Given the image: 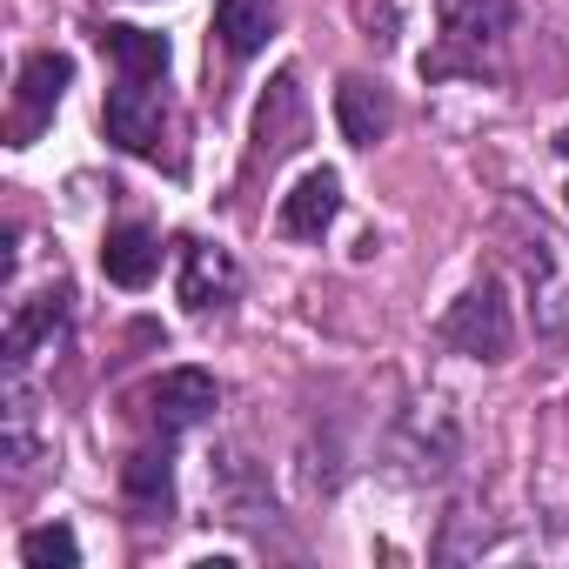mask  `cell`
<instances>
[{"mask_svg":"<svg viewBox=\"0 0 569 569\" xmlns=\"http://www.w3.org/2000/svg\"><path fill=\"white\" fill-rule=\"evenodd\" d=\"M442 342L476 356V362H502L516 349V316L502 302V281H476V289H462L442 316Z\"/></svg>","mask_w":569,"mask_h":569,"instance_id":"cell-1","label":"cell"},{"mask_svg":"<svg viewBox=\"0 0 569 569\" xmlns=\"http://www.w3.org/2000/svg\"><path fill=\"white\" fill-rule=\"evenodd\" d=\"M101 121H108V141L128 148V154H141V161H161L168 141H174V114H168V101H161L154 81H128L121 74V88H108V114Z\"/></svg>","mask_w":569,"mask_h":569,"instance_id":"cell-2","label":"cell"},{"mask_svg":"<svg viewBox=\"0 0 569 569\" xmlns=\"http://www.w3.org/2000/svg\"><path fill=\"white\" fill-rule=\"evenodd\" d=\"M509 28H516V8H509V0H442V41H449V54H429L422 74L476 68L482 48L509 41Z\"/></svg>","mask_w":569,"mask_h":569,"instance_id":"cell-3","label":"cell"},{"mask_svg":"<svg viewBox=\"0 0 569 569\" xmlns=\"http://www.w3.org/2000/svg\"><path fill=\"white\" fill-rule=\"evenodd\" d=\"M302 141H309V88L296 68H281L254 101V168L289 161Z\"/></svg>","mask_w":569,"mask_h":569,"instance_id":"cell-4","label":"cell"},{"mask_svg":"<svg viewBox=\"0 0 569 569\" xmlns=\"http://www.w3.org/2000/svg\"><path fill=\"white\" fill-rule=\"evenodd\" d=\"M68 81H74V61H68V54H54V48H41V54H28V61H21L14 108H8V141H14V148H34V141H41V128L54 121V108H61Z\"/></svg>","mask_w":569,"mask_h":569,"instance_id":"cell-5","label":"cell"},{"mask_svg":"<svg viewBox=\"0 0 569 569\" xmlns=\"http://www.w3.org/2000/svg\"><path fill=\"white\" fill-rule=\"evenodd\" d=\"M214 402H221V389H214L208 369H168V376H154V382L141 389V409H148V422H154L161 436H181V429L208 422Z\"/></svg>","mask_w":569,"mask_h":569,"instance_id":"cell-6","label":"cell"},{"mask_svg":"<svg viewBox=\"0 0 569 569\" xmlns=\"http://www.w3.org/2000/svg\"><path fill=\"white\" fill-rule=\"evenodd\" d=\"M336 214H342V174L336 168H316V174H302L289 194H281L274 228L289 234V241H322L336 228Z\"/></svg>","mask_w":569,"mask_h":569,"instance_id":"cell-7","label":"cell"},{"mask_svg":"<svg viewBox=\"0 0 569 569\" xmlns=\"http://www.w3.org/2000/svg\"><path fill=\"white\" fill-rule=\"evenodd\" d=\"M234 289H241V268H234L228 248H208V241H188V248H181V302H188L194 316L234 302Z\"/></svg>","mask_w":569,"mask_h":569,"instance_id":"cell-8","label":"cell"},{"mask_svg":"<svg viewBox=\"0 0 569 569\" xmlns=\"http://www.w3.org/2000/svg\"><path fill=\"white\" fill-rule=\"evenodd\" d=\"M101 268H108L114 289H148L154 268H161V241H154V228H141V221L108 228V241H101Z\"/></svg>","mask_w":569,"mask_h":569,"instance_id":"cell-9","label":"cell"},{"mask_svg":"<svg viewBox=\"0 0 569 569\" xmlns=\"http://www.w3.org/2000/svg\"><path fill=\"white\" fill-rule=\"evenodd\" d=\"M336 121H342L349 148H376V141H382V134L396 128V108H389V94H382L376 81L349 74V81L336 88Z\"/></svg>","mask_w":569,"mask_h":569,"instance_id":"cell-10","label":"cell"},{"mask_svg":"<svg viewBox=\"0 0 569 569\" xmlns=\"http://www.w3.org/2000/svg\"><path fill=\"white\" fill-rule=\"evenodd\" d=\"M121 496H128V509H134L141 522L168 516V509H174V469H168V449H141V456H128V462H121Z\"/></svg>","mask_w":569,"mask_h":569,"instance_id":"cell-11","label":"cell"},{"mask_svg":"<svg viewBox=\"0 0 569 569\" xmlns=\"http://www.w3.org/2000/svg\"><path fill=\"white\" fill-rule=\"evenodd\" d=\"M274 34V0H214V41L228 48V61L261 54Z\"/></svg>","mask_w":569,"mask_h":569,"instance_id":"cell-12","label":"cell"},{"mask_svg":"<svg viewBox=\"0 0 569 569\" xmlns=\"http://www.w3.org/2000/svg\"><path fill=\"white\" fill-rule=\"evenodd\" d=\"M68 322V289H48V296H34V302H21L14 309V322H8V342H0V356H8V369L21 376V362L54 336Z\"/></svg>","mask_w":569,"mask_h":569,"instance_id":"cell-13","label":"cell"},{"mask_svg":"<svg viewBox=\"0 0 569 569\" xmlns=\"http://www.w3.org/2000/svg\"><path fill=\"white\" fill-rule=\"evenodd\" d=\"M101 54L128 74V81H168V34H148V28H101Z\"/></svg>","mask_w":569,"mask_h":569,"instance_id":"cell-14","label":"cell"},{"mask_svg":"<svg viewBox=\"0 0 569 569\" xmlns=\"http://www.w3.org/2000/svg\"><path fill=\"white\" fill-rule=\"evenodd\" d=\"M21 562H28V569H81V542H74L68 522L28 529V536H21Z\"/></svg>","mask_w":569,"mask_h":569,"instance_id":"cell-15","label":"cell"},{"mask_svg":"<svg viewBox=\"0 0 569 569\" xmlns=\"http://www.w3.org/2000/svg\"><path fill=\"white\" fill-rule=\"evenodd\" d=\"M556 154H562V201H569V128L556 134Z\"/></svg>","mask_w":569,"mask_h":569,"instance_id":"cell-16","label":"cell"}]
</instances>
